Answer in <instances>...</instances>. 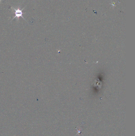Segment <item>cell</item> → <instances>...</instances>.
<instances>
[{
    "label": "cell",
    "instance_id": "1",
    "mask_svg": "<svg viewBox=\"0 0 135 136\" xmlns=\"http://www.w3.org/2000/svg\"><path fill=\"white\" fill-rule=\"evenodd\" d=\"M13 8L14 9L15 11V16L14 18H13V19H12V20H14L15 18H17L18 19H19V18H20V17H22V18H23L24 20H25V21H26V20H25V19H24V17H23V14H25V13H23V12H22V10H21L19 8H18V9H16L14 8Z\"/></svg>",
    "mask_w": 135,
    "mask_h": 136
}]
</instances>
